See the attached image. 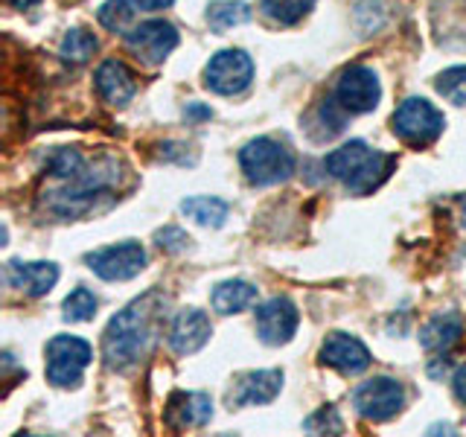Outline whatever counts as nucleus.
Listing matches in <instances>:
<instances>
[{"mask_svg": "<svg viewBox=\"0 0 466 437\" xmlns=\"http://www.w3.org/2000/svg\"><path fill=\"white\" fill-rule=\"evenodd\" d=\"M87 266L102 280H131L146 269V251L140 242H116L87 254Z\"/></svg>", "mask_w": 466, "mask_h": 437, "instance_id": "11", "label": "nucleus"}, {"mask_svg": "<svg viewBox=\"0 0 466 437\" xmlns=\"http://www.w3.org/2000/svg\"><path fill=\"white\" fill-rule=\"evenodd\" d=\"M96 91L108 106L123 108V106H128L131 97L137 91L135 73H131L120 58H108V62H102L96 67Z\"/></svg>", "mask_w": 466, "mask_h": 437, "instance_id": "17", "label": "nucleus"}, {"mask_svg": "<svg viewBox=\"0 0 466 437\" xmlns=\"http://www.w3.org/2000/svg\"><path fill=\"white\" fill-rule=\"evenodd\" d=\"M218 437H233V434H218Z\"/></svg>", "mask_w": 466, "mask_h": 437, "instance_id": "35", "label": "nucleus"}, {"mask_svg": "<svg viewBox=\"0 0 466 437\" xmlns=\"http://www.w3.org/2000/svg\"><path fill=\"white\" fill-rule=\"evenodd\" d=\"M426 437H458V432L449 426V422H434V426L426 432Z\"/></svg>", "mask_w": 466, "mask_h": 437, "instance_id": "31", "label": "nucleus"}, {"mask_svg": "<svg viewBox=\"0 0 466 437\" xmlns=\"http://www.w3.org/2000/svg\"><path fill=\"white\" fill-rule=\"evenodd\" d=\"M15 437H47V434H29V432H21V434H15Z\"/></svg>", "mask_w": 466, "mask_h": 437, "instance_id": "34", "label": "nucleus"}, {"mask_svg": "<svg viewBox=\"0 0 466 437\" xmlns=\"http://www.w3.org/2000/svg\"><path fill=\"white\" fill-rule=\"evenodd\" d=\"M347 114H368L379 106L382 99V85H379L376 70L368 65H350L341 70L339 82H335V97H332Z\"/></svg>", "mask_w": 466, "mask_h": 437, "instance_id": "9", "label": "nucleus"}, {"mask_svg": "<svg viewBox=\"0 0 466 437\" xmlns=\"http://www.w3.org/2000/svg\"><path fill=\"white\" fill-rule=\"evenodd\" d=\"M402 405H405V388L390 376H373L353 391V408L370 422H385L390 417H397L402 412Z\"/></svg>", "mask_w": 466, "mask_h": 437, "instance_id": "7", "label": "nucleus"}, {"mask_svg": "<svg viewBox=\"0 0 466 437\" xmlns=\"http://www.w3.org/2000/svg\"><path fill=\"white\" fill-rule=\"evenodd\" d=\"M160 310H164L160 291H149V295L128 303L123 312H116L108 320L106 335H102V356H106V364L111 371L135 368L149 353L160 320Z\"/></svg>", "mask_w": 466, "mask_h": 437, "instance_id": "2", "label": "nucleus"}, {"mask_svg": "<svg viewBox=\"0 0 466 437\" xmlns=\"http://www.w3.org/2000/svg\"><path fill=\"white\" fill-rule=\"evenodd\" d=\"M461 335H463V318L458 312H437L420 330V344L431 350V353H443V350L461 341Z\"/></svg>", "mask_w": 466, "mask_h": 437, "instance_id": "19", "label": "nucleus"}, {"mask_svg": "<svg viewBox=\"0 0 466 437\" xmlns=\"http://www.w3.org/2000/svg\"><path fill=\"white\" fill-rule=\"evenodd\" d=\"M94 350L79 335H56L47 344V382L56 388H76L85 368L91 364Z\"/></svg>", "mask_w": 466, "mask_h": 437, "instance_id": "6", "label": "nucleus"}, {"mask_svg": "<svg viewBox=\"0 0 466 437\" xmlns=\"http://www.w3.org/2000/svg\"><path fill=\"white\" fill-rule=\"evenodd\" d=\"M320 361L344 376H356L370 368V350L350 332H329L320 344Z\"/></svg>", "mask_w": 466, "mask_h": 437, "instance_id": "13", "label": "nucleus"}, {"mask_svg": "<svg viewBox=\"0 0 466 437\" xmlns=\"http://www.w3.org/2000/svg\"><path fill=\"white\" fill-rule=\"evenodd\" d=\"M257 300V289L245 280H225L213 289L210 303L218 315H233V312H242L248 310Z\"/></svg>", "mask_w": 466, "mask_h": 437, "instance_id": "21", "label": "nucleus"}, {"mask_svg": "<svg viewBox=\"0 0 466 437\" xmlns=\"http://www.w3.org/2000/svg\"><path fill=\"white\" fill-rule=\"evenodd\" d=\"M254 79V62L251 56L245 50H218L208 67H204V85L210 87L213 94H222V97H237L242 94L248 85Z\"/></svg>", "mask_w": 466, "mask_h": 437, "instance_id": "8", "label": "nucleus"}, {"mask_svg": "<svg viewBox=\"0 0 466 437\" xmlns=\"http://www.w3.org/2000/svg\"><path fill=\"white\" fill-rule=\"evenodd\" d=\"M96 306H99V300H96V295L91 289H85V286H79V289H73L70 295L65 298V320H70V324H82V320H91L94 315H96Z\"/></svg>", "mask_w": 466, "mask_h": 437, "instance_id": "27", "label": "nucleus"}, {"mask_svg": "<svg viewBox=\"0 0 466 437\" xmlns=\"http://www.w3.org/2000/svg\"><path fill=\"white\" fill-rule=\"evenodd\" d=\"M455 393H458V400L466 405V361L455 371Z\"/></svg>", "mask_w": 466, "mask_h": 437, "instance_id": "30", "label": "nucleus"}, {"mask_svg": "<svg viewBox=\"0 0 466 437\" xmlns=\"http://www.w3.org/2000/svg\"><path fill=\"white\" fill-rule=\"evenodd\" d=\"M390 126H393V135H397L400 140L411 143V146H429L443 135L446 117L437 111L429 99L411 97L393 111Z\"/></svg>", "mask_w": 466, "mask_h": 437, "instance_id": "5", "label": "nucleus"}, {"mask_svg": "<svg viewBox=\"0 0 466 437\" xmlns=\"http://www.w3.org/2000/svg\"><path fill=\"white\" fill-rule=\"evenodd\" d=\"M4 280L24 291L29 298H41L58 283V266L53 262H21V259H12L4 266Z\"/></svg>", "mask_w": 466, "mask_h": 437, "instance_id": "16", "label": "nucleus"}, {"mask_svg": "<svg viewBox=\"0 0 466 437\" xmlns=\"http://www.w3.org/2000/svg\"><path fill=\"white\" fill-rule=\"evenodd\" d=\"M315 0H259V9L268 21L280 26H295L312 12Z\"/></svg>", "mask_w": 466, "mask_h": 437, "instance_id": "23", "label": "nucleus"}, {"mask_svg": "<svg viewBox=\"0 0 466 437\" xmlns=\"http://www.w3.org/2000/svg\"><path fill=\"white\" fill-rule=\"evenodd\" d=\"M434 87H437V94H441L443 99L455 102V106H463V102H466V65L443 70L441 76H437Z\"/></svg>", "mask_w": 466, "mask_h": 437, "instance_id": "28", "label": "nucleus"}, {"mask_svg": "<svg viewBox=\"0 0 466 437\" xmlns=\"http://www.w3.org/2000/svg\"><path fill=\"white\" fill-rule=\"evenodd\" d=\"M248 21H251V9L242 0H216V4L208 6V24L216 33H225V29H233Z\"/></svg>", "mask_w": 466, "mask_h": 437, "instance_id": "24", "label": "nucleus"}, {"mask_svg": "<svg viewBox=\"0 0 466 437\" xmlns=\"http://www.w3.org/2000/svg\"><path fill=\"white\" fill-rule=\"evenodd\" d=\"M126 47L131 56L137 58V62L160 65L175 47H178V29L164 18L143 21L126 33Z\"/></svg>", "mask_w": 466, "mask_h": 437, "instance_id": "10", "label": "nucleus"}, {"mask_svg": "<svg viewBox=\"0 0 466 437\" xmlns=\"http://www.w3.org/2000/svg\"><path fill=\"white\" fill-rule=\"evenodd\" d=\"M155 239H157L160 248H167V251H181V248H187V242H189V237H187L184 230H178V228H164V230H157V233H155Z\"/></svg>", "mask_w": 466, "mask_h": 437, "instance_id": "29", "label": "nucleus"}, {"mask_svg": "<svg viewBox=\"0 0 466 437\" xmlns=\"http://www.w3.org/2000/svg\"><path fill=\"white\" fill-rule=\"evenodd\" d=\"M283 388V371H248L242 373L237 382H233L230 393H228V402L230 408L237 405H268L277 393Z\"/></svg>", "mask_w": 466, "mask_h": 437, "instance_id": "14", "label": "nucleus"}, {"mask_svg": "<svg viewBox=\"0 0 466 437\" xmlns=\"http://www.w3.org/2000/svg\"><path fill=\"white\" fill-rule=\"evenodd\" d=\"M96 47H99L96 36L87 33V29H82V26H76V29H67V33H65L58 53H62V58L70 65H85L87 58L96 53Z\"/></svg>", "mask_w": 466, "mask_h": 437, "instance_id": "25", "label": "nucleus"}, {"mask_svg": "<svg viewBox=\"0 0 466 437\" xmlns=\"http://www.w3.org/2000/svg\"><path fill=\"white\" fill-rule=\"evenodd\" d=\"M228 201L216 196H189L181 201V213L204 228H222L228 218Z\"/></svg>", "mask_w": 466, "mask_h": 437, "instance_id": "22", "label": "nucleus"}, {"mask_svg": "<svg viewBox=\"0 0 466 437\" xmlns=\"http://www.w3.org/2000/svg\"><path fill=\"white\" fill-rule=\"evenodd\" d=\"M172 4L175 0H106L99 9V24L114 29V33H123L137 12H160Z\"/></svg>", "mask_w": 466, "mask_h": 437, "instance_id": "20", "label": "nucleus"}, {"mask_svg": "<svg viewBox=\"0 0 466 437\" xmlns=\"http://www.w3.org/2000/svg\"><path fill=\"white\" fill-rule=\"evenodd\" d=\"M393 164H397V158L370 149L364 140H350L339 146L335 152H329L324 160L327 172L332 178H339L353 196L373 193V189L390 175Z\"/></svg>", "mask_w": 466, "mask_h": 437, "instance_id": "3", "label": "nucleus"}, {"mask_svg": "<svg viewBox=\"0 0 466 437\" xmlns=\"http://www.w3.org/2000/svg\"><path fill=\"white\" fill-rule=\"evenodd\" d=\"M210 335H213L210 318L204 315L201 310H196V306H189V310H181L178 315L172 318L169 347L178 356H189V353H196V350H201L204 344H208Z\"/></svg>", "mask_w": 466, "mask_h": 437, "instance_id": "15", "label": "nucleus"}, {"mask_svg": "<svg viewBox=\"0 0 466 437\" xmlns=\"http://www.w3.org/2000/svg\"><path fill=\"white\" fill-rule=\"evenodd\" d=\"M187 114H189V117H204V120H210V117H213L210 108H201V106H189Z\"/></svg>", "mask_w": 466, "mask_h": 437, "instance_id": "32", "label": "nucleus"}, {"mask_svg": "<svg viewBox=\"0 0 466 437\" xmlns=\"http://www.w3.org/2000/svg\"><path fill=\"white\" fill-rule=\"evenodd\" d=\"M169 420L175 426H208L213 420V400L201 391H181L169 402Z\"/></svg>", "mask_w": 466, "mask_h": 437, "instance_id": "18", "label": "nucleus"}, {"mask_svg": "<svg viewBox=\"0 0 466 437\" xmlns=\"http://www.w3.org/2000/svg\"><path fill=\"white\" fill-rule=\"evenodd\" d=\"M239 167L254 187H271L291 178V172H295V155L280 140L257 137L242 146Z\"/></svg>", "mask_w": 466, "mask_h": 437, "instance_id": "4", "label": "nucleus"}, {"mask_svg": "<svg viewBox=\"0 0 466 437\" xmlns=\"http://www.w3.org/2000/svg\"><path fill=\"white\" fill-rule=\"evenodd\" d=\"M298 324H300L298 306L283 295L266 300L257 310V335H259V341L268 344V347L289 344L291 339H295Z\"/></svg>", "mask_w": 466, "mask_h": 437, "instance_id": "12", "label": "nucleus"}, {"mask_svg": "<svg viewBox=\"0 0 466 437\" xmlns=\"http://www.w3.org/2000/svg\"><path fill=\"white\" fill-rule=\"evenodd\" d=\"M120 181L114 158L87 160L79 149H58L47 164V187L41 193L44 210L58 218H76L94 208L99 196Z\"/></svg>", "mask_w": 466, "mask_h": 437, "instance_id": "1", "label": "nucleus"}, {"mask_svg": "<svg viewBox=\"0 0 466 437\" xmlns=\"http://www.w3.org/2000/svg\"><path fill=\"white\" fill-rule=\"evenodd\" d=\"M303 432L306 437H341L344 434V420L339 414V408L335 405H324L312 412L303 422Z\"/></svg>", "mask_w": 466, "mask_h": 437, "instance_id": "26", "label": "nucleus"}, {"mask_svg": "<svg viewBox=\"0 0 466 437\" xmlns=\"http://www.w3.org/2000/svg\"><path fill=\"white\" fill-rule=\"evenodd\" d=\"M9 4H12L15 9H29V6H35L38 0H9Z\"/></svg>", "mask_w": 466, "mask_h": 437, "instance_id": "33", "label": "nucleus"}]
</instances>
